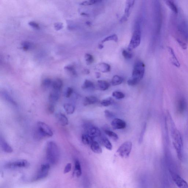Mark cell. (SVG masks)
Segmentation results:
<instances>
[{
    "mask_svg": "<svg viewBox=\"0 0 188 188\" xmlns=\"http://www.w3.org/2000/svg\"><path fill=\"white\" fill-rule=\"evenodd\" d=\"M104 131L105 133L110 138H112V140L114 141H116L118 140V136L116 133L109 130H106Z\"/></svg>",
    "mask_w": 188,
    "mask_h": 188,
    "instance_id": "cell-33",
    "label": "cell"
},
{
    "mask_svg": "<svg viewBox=\"0 0 188 188\" xmlns=\"http://www.w3.org/2000/svg\"><path fill=\"white\" fill-rule=\"evenodd\" d=\"M84 129L85 130L86 134L89 135L92 138L95 139V138L100 137L101 136V132L99 128L93 125L86 124L84 125Z\"/></svg>",
    "mask_w": 188,
    "mask_h": 188,
    "instance_id": "cell-7",
    "label": "cell"
},
{
    "mask_svg": "<svg viewBox=\"0 0 188 188\" xmlns=\"http://www.w3.org/2000/svg\"><path fill=\"white\" fill-rule=\"evenodd\" d=\"M101 76L100 74L99 73H97L96 75V76L97 78H99Z\"/></svg>",
    "mask_w": 188,
    "mask_h": 188,
    "instance_id": "cell-51",
    "label": "cell"
},
{
    "mask_svg": "<svg viewBox=\"0 0 188 188\" xmlns=\"http://www.w3.org/2000/svg\"><path fill=\"white\" fill-rule=\"evenodd\" d=\"M64 108L65 112L68 114L74 113L75 110V107L70 103H66L64 105Z\"/></svg>",
    "mask_w": 188,
    "mask_h": 188,
    "instance_id": "cell-27",
    "label": "cell"
},
{
    "mask_svg": "<svg viewBox=\"0 0 188 188\" xmlns=\"http://www.w3.org/2000/svg\"><path fill=\"white\" fill-rule=\"evenodd\" d=\"M91 149L94 153L100 154L102 153V148L96 141H94L91 144Z\"/></svg>",
    "mask_w": 188,
    "mask_h": 188,
    "instance_id": "cell-23",
    "label": "cell"
},
{
    "mask_svg": "<svg viewBox=\"0 0 188 188\" xmlns=\"http://www.w3.org/2000/svg\"><path fill=\"white\" fill-rule=\"evenodd\" d=\"M61 96V92L56 91L53 90L49 96V100L50 103L54 104L59 100Z\"/></svg>",
    "mask_w": 188,
    "mask_h": 188,
    "instance_id": "cell-15",
    "label": "cell"
},
{
    "mask_svg": "<svg viewBox=\"0 0 188 188\" xmlns=\"http://www.w3.org/2000/svg\"><path fill=\"white\" fill-rule=\"evenodd\" d=\"M56 118L59 123L62 126H65L68 125L69 120L65 115L59 113L56 114Z\"/></svg>",
    "mask_w": 188,
    "mask_h": 188,
    "instance_id": "cell-18",
    "label": "cell"
},
{
    "mask_svg": "<svg viewBox=\"0 0 188 188\" xmlns=\"http://www.w3.org/2000/svg\"><path fill=\"white\" fill-rule=\"evenodd\" d=\"M63 82L61 79L57 78L53 81L52 87L53 90L54 91L61 92L62 89Z\"/></svg>",
    "mask_w": 188,
    "mask_h": 188,
    "instance_id": "cell-16",
    "label": "cell"
},
{
    "mask_svg": "<svg viewBox=\"0 0 188 188\" xmlns=\"http://www.w3.org/2000/svg\"><path fill=\"white\" fill-rule=\"evenodd\" d=\"M114 103L113 100L112 98H108L106 99L103 100L101 102V104L103 106L108 107L110 106Z\"/></svg>",
    "mask_w": 188,
    "mask_h": 188,
    "instance_id": "cell-34",
    "label": "cell"
},
{
    "mask_svg": "<svg viewBox=\"0 0 188 188\" xmlns=\"http://www.w3.org/2000/svg\"><path fill=\"white\" fill-rule=\"evenodd\" d=\"M177 42L178 43V44H179L181 46L182 48H183V49L185 50L187 49V45L185 42L182 41V40L180 39H177Z\"/></svg>",
    "mask_w": 188,
    "mask_h": 188,
    "instance_id": "cell-49",
    "label": "cell"
},
{
    "mask_svg": "<svg viewBox=\"0 0 188 188\" xmlns=\"http://www.w3.org/2000/svg\"><path fill=\"white\" fill-rule=\"evenodd\" d=\"M29 165V162L22 159L7 163L5 165V167L6 169L27 168Z\"/></svg>",
    "mask_w": 188,
    "mask_h": 188,
    "instance_id": "cell-9",
    "label": "cell"
},
{
    "mask_svg": "<svg viewBox=\"0 0 188 188\" xmlns=\"http://www.w3.org/2000/svg\"><path fill=\"white\" fill-rule=\"evenodd\" d=\"M132 147V143L130 141H127L122 144L118 148L117 153L122 158H127L129 156Z\"/></svg>",
    "mask_w": 188,
    "mask_h": 188,
    "instance_id": "cell-6",
    "label": "cell"
},
{
    "mask_svg": "<svg viewBox=\"0 0 188 188\" xmlns=\"http://www.w3.org/2000/svg\"><path fill=\"white\" fill-rule=\"evenodd\" d=\"M118 40V38L117 36L116 35L114 34L109 36L107 37L104 38L102 41L101 42L104 43L107 42V41H113L115 42H116Z\"/></svg>",
    "mask_w": 188,
    "mask_h": 188,
    "instance_id": "cell-36",
    "label": "cell"
},
{
    "mask_svg": "<svg viewBox=\"0 0 188 188\" xmlns=\"http://www.w3.org/2000/svg\"><path fill=\"white\" fill-rule=\"evenodd\" d=\"M168 50L169 53L172 56L171 61L173 65L179 68L180 67V63L178 61L177 58H176L174 50H173L170 47H168Z\"/></svg>",
    "mask_w": 188,
    "mask_h": 188,
    "instance_id": "cell-21",
    "label": "cell"
},
{
    "mask_svg": "<svg viewBox=\"0 0 188 188\" xmlns=\"http://www.w3.org/2000/svg\"><path fill=\"white\" fill-rule=\"evenodd\" d=\"M73 92V89L72 88L69 87L67 88L65 92V96L67 98H69L71 96Z\"/></svg>",
    "mask_w": 188,
    "mask_h": 188,
    "instance_id": "cell-45",
    "label": "cell"
},
{
    "mask_svg": "<svg viewBox=\"0 0 188 188\" xmlns=\"http://www.w3.org/2000/svg\"><path fill=\"white\" fill-rule=\"evenodd\" d=\"M123 81V79L121 76L116 75L113 77L112 84L113 86H116L121 84Z\"/></svg>",
    "mask_w": 188,
    "mask_h": 188,
    "instance_id": "cell-29",
    "label": "cell"
},
{
    "mask_svg": "<svg viewBox=\"0 0 188 188\" xmlns=\"http://www.w3.org/2000/svg\"><path fill=\"white\" fill-rule=\"evenodd\" d=\"M177 110L180 114L183 113L186 110V103L185 99L180 97L177 101Z\"/></svg>",
    "mask_w": 188,
    "mask_h": 188,
    "instance_id": "cell-13",
    "label": "cell"
},
{
    "mask_svg": "<svg viewBox=\"0 0 188 188\" xmlns=\"http://www.w3.org/2000/svg\"><path fill=\"white\" fill-rule=\"evenodd\" d=\"M98 101V99L96 97L93 96L86 97L84 102V106H87L88 105L96 104Z\"/></svg>",
    "mask_w": 188,
    "mask_h": 188,
    "instance_id": "cell-22",
    "label": "cell"
},
{
    "mask_svg": "<svg viewBox=\"0 0 188 188\" xmlns=\"http://www.w3.org/2000/svg\"><path fill=\"white\" fill-rule=\"evenodd\" d=\"M72 168V164L71 163H67L64 170V174H67L70 171Z\"/></svg>",
    "mask_w": 188,
    "mask_h": 188,
    "instance_id": "cell-46",
    "label": "cell"
},
{
    "mask_svg": "<svg viewBox=\"0 0 188 188\" xmlns=\"http://www.w3.org/2000/svg\"><path fill=\"white\" fill-rule=\"evenodd\" d=\"M110 84L108 82L104 80H98L97 87L100 91H105L110 87Z\"/></svg>",
    "mask_w": 188,
    "mask_h": 188,
    "instance_id": "cell-19",
    "label": "cell"
},
{
    "mask_svg": "<svg viewBox=\"0 0 188 188\" xmlns=\"http://www.w3.org/2000/svg\"><path fill=\"white\" fill-rule=\"evenodd\" d=\"M112 95L115 98L118 100L123 99L125 97L124 94L119 91L114 92L112 93Z\"/></svg>",
    "mask_w": 188,
    "mask_h": 188,
    "instance_id": "cell-35",
    "label": "cell"
},
{
    "mask_svg": "<svg viewBox=\"0 0 188 188\" xmlns=\"http://www.w3.org/2000/svg\"><path fill=\"white\" fill-rule=\"evenodd\" d=\"M144 73V64L142 61H137L133 67L131 78L139 83L143 77Z\"/></svg>",
    "mask_w": 188,
    "mask_h": 188,
    "instance_id": "cell-5",
    "label": "cell"
},
{
    "mask_svg": "<svg viewBox=\"0 0 188 188\" xmlns=\"http://www.w3.org/2000/svg\"><path fill=\"white\" fill-rule=\"evenodd\" d=\"M29 25L35 29H40V26H39V24L35 22H29Z\"/></svg>",
    "mask_w": 188,
    "mask_h": 188,
    "instance_id": "cell-47",
    "label": "cell"
},
{
    "mask_svg": "<svg viewBox=\"0 0 188 188\" xmlns=\"http://www.w3.org/2000/svg\"><path fill=\"white\" fill-rule=\"evenodd\" d=\"M54 27H55V29L56 30H61L62 29L63 27V24L62 23H56L54 24Z\"/></svg>",
    "mask_w": 188,
    "mask_h": 188,
    "instance_id": "cell-50",
    "label": "cell"
},
{
    "mask_svg": "<svg viewBox=\"0 0 188 188\" xmlns=\"http://www.w3.org/2000/svg\"><path fill=\"white\" fill-rule=\"evenodd\" d=\"M2 96L3 98L4 99L6 100L7 101V102L10 103V104L16 105L17 104L15 101H14V100L13 99L12 97L9 95V94L8 93H7L6 92H3L2 93Z\"/></svg>",
    "mask_w": 188,
    "mask_h": 188,
    "instance_id": "cell-28",
    "label": "cell"
},
{
    "mask_svg": "<svg viewBox=\"0 0 188 188\" xmlns=\"http://www.w3.org/2000/svg\"><path fill=\"white\" fill-rule=\"evenodd\" d=\"M22 46L24 50L27 51L31 48V44L28 41H25L22 43Z\"/></svg>",
    "mask_w": 188,
    "mask_h": 188,
    "instance_id": "cell-37",
    "label": "cell"
},
{
    "mask_svg": "<svg viewBox=\"0 0 188 188\" xmlns=\"http://www.w3.org/2000/svg\"><path fill=\"white\" fill-rule=\"evenodd\" d=\"M1 145L2 149L3 151L7 153H11L13 151V150L11 147L9 145L8 143L4 139L1 137Z\"/></svg>",
    "mask_w": 188,
    "mask_h": 188,
    "instance_id": "cell-17",
    "label": "cell"
},
{
    "mask_svg": "<svg viewBox=\"0 0 188 188\" xmlns=\"http://www.w3.org/2000/svg\"><path fill=\"white\" fill-rule=\"evenodd\" d=\"M81 138L82 143L85 145H91L92 143L94 141L93 139L86 134V133L82 135Z\"/></svg>",
    "mask_w": 188,
    "mask_h": 188,
    "instance_id": "cell-26",
    "label": "cell"
},
{
    "mask_svg": "<svg viewBox=\"0 0 188 188\" xmlns=\"http://www.w3.org/2000/svg\"><path fill=\"white\" fill-rule=\"evenodd\" d=\"M75 174L78 177H79L82 174L81 167L80 163L78 159H76L75 160Z\"/></svg>",
    "mask_w": 188,
    "mask_h": 188,
    "instance_id": "cell-24",
    "label": "cell"
},
{
    "mask_svg": "<svg viewBox=\"0 0 188 188\" xmlns=\"http://www.w3.org/2000/svg\"><path fill=\"white\" fill-rule=\"evenodd\" d=\"M146 124L144 123L143 127L142 128V131H141V134L140 136L139 139V143L141 144L142 143L143 139V137L144 135L145 132L146 130Z\"/></svg>",
    "mask_w": 188,
    "mask_h": 188,
    "instance_id": "cell-39",
    "label": "cell"
},
{
    "mask_svg": "<svg viewBox=\"0 0 188 188\" xmlns=\"http://www.w3.org/2000/svg\"><path fill=\"white\" fill-rule=\"evenodd\" d=\"M101 1H95V0H91V1H87L83 2L80 3V5L84 6H89L95 4Z\"/></svg>",
    "mask_w": 188,
    "mask_h": 188,
    "instance_id": "cell-38",
    "label": "cell"
},
{
    "mask_svg": "<svg viewBox=\"0 0 188 188\" xmlns=\"http://www.w3.org/2000/svg\"><path fill=\"white\" fill-rule=\"evenodd\" d=\"M112 128L114 130L123 129L126 127V122L119 118H116L113 119L111 123Z\"/></svg>",
    "mask_w": 188,
    "mask_h": 188,
    "instance_id": "cell-12",
    "label": "cell"
},
{
    "mask_svg": "<svg viewBox=\"0 0 188 188\" xmlns=\"http://www.w3.org/2000/svg\"><path fill=\"white\" fill-rule=\"evenodd\" d=\"M174 141L173 142L174 146L176 150L178 159L181 160L183 158L182 154V147L183 142L181 135L179 131L177 130H174L172 133Z\"/></svg>",
    "mask_w": 188,
    "mask_h": 188,
    "instance_id": "cell-4",
    "label": "cell"
},
{
    "mask_svg": "<svg viewBox=\"0 0 188 188\" xmlns=\"http://www.w3.org/2000/svg\"><path fill=\"white\" fill-rule=\"evenodd\" d=\"M50 169L49 163H45L41 165L37 174L34 178V181H38L44 179L48 176Z\"/></svg>",
    "mask_w": 188,
    "mask_h": 188,
    "instance_id": "cell-8",
    "label": "cell"
},
{
    "mask_svg": "<svg viewBox=\"0 0 188 188\" xmlns=\"http://www.w3.org/2000/svg\"><path fill=\"white\" fill-rule=\"evenodd\" d=\"M178 30L186 40H188V27L185 22H182L178 25Z\"/></svg>",
    "mask_w": 188,
    "mask_h": 188,
    "instance_id": "cell-14",
    "label": "cell"
},
{
    "mask_svg": "<svg viewBox=\"0 0 188 188\" xmlns=\"http://www.w3.org/2000/svg\"><path fill=\"white\" fill-rule=\"evenodd\" d=\"M46 157L47 161L52 165L57 164L59 162V150L57 144L55 142L50 141L47 143Z\"/></svg>",
    "mask_w": 188,
    "mask_h": 188,
    "instance_id": "cell-1",
    "label": "cell"
},
{
    "mask_svg": "<svg viewBox=\"0 0 188 188\" xmlns=\"http://www.w3.org/2000/svg\"><path fill=\"white\" fill-rule=\"evenodd\" d=\"M54 111H55V108H54V104L52 103L49 104L47 107V111L49 113L51 114L53 113Z\"/></svg>",
    "mask_w": 188,
    "mask_h": 188,
    "instance_id": "cell-44",
    "label": "cell"
},
{
    "mask_svg": "<svg viewBox=\"0 0 188 188\" xmlns=\"http://www.w3.org/2000/svg\"><path fill=\"white\" fill-rule=\"evenodd\" d=\"M129 51V50H128ZM123 55L124 57L126 59H131L133 57L132 53L129 51H127V50H123Z\"/></svg>",
    "mask_w": 188,
    "mask_h": 188,
    "instance_id": "cell-42",
    "label": "cell"
},
{
    "mask_svg": "<svg viewBox=\"0 0 188 188\" xmlns=\"http://www.w3.org/2000/svg\"><path fill=\"white\" fill-rule=\"evenodd\" d=\"M101 144L105 147L107 149L112 150V146L109 140L106 137H103L101 139Z\"/></svg>",
    "mask_w": 188,
    "mask_h": 188,
    "instance_id": "cell-25",
    "label": "cell"
},
{
    "mask_svg": "<svg viewBox=\"0 0 188 188\" xmlns=\"http://www.w3.org/2000/svg\"><path fill=\"white\" fill-rule=\"evenodd\" d=\"M96 68L98 70L103 73L109 72L111 70L110 65L105 63H100L96 65Z\"/></svg>",
    "mask_w": 188,
    "mask_h": 188,
    "instance_id": "cell-20",
    "label": "cell"
},
{
    "mask_svg": "<svg viewBox=\"0 0 188 188\" xmlns=\"http://www.w3.org/2000/svg\"><path fill=\"white\" fill-rule=\"evenodd\" d=\"M127 84L131 86H134L136 85L139 83L138 82H137L136 80H134V79L132 78L129 79V80L127 81Z\"/></svg>",
    "mask_w": 188,
    "mask_h": 188,
    "instance_id": "cell-48",
    "label": "cell"
},
{
    "mask_svg": "<svg viewBox=\"0 0 188 188\" xmlns=\"http://www.w3.org/2000/svg\"><path fill=\"white\" fill-rule=\"evenodd\" d=\"M166 4L173 12L175 14H178V10L177 7L174 2L172 1H166Z\"/></svg>",
    "mask_w": 188,
    "mask_h": 188,
    "instance_id": "cell-30",
    "label": "cell"
},
{
    "mask_svg": "<svg viewBox=\"0 0 188 188\" xmlns=\"http://www.w3.org/2000/svg\"><path fill=\"white\" fill-rule=\"evenodd\" d=\"M173 181L178 188H188V183L179 175L171 171Z\"/></svg>",
    "mask_w": 188,
    "mask_h": 188,
    "instance_id": "cell-10",
    "label": "cell"
},
{
    "mask_svg": "<svg viewBox=\"0 0 188 188\" xmlns=\"http://www.w3.org/2000/svg\"><path fill=\"white\" fill-rule=\"evenodd\" d=\"M85 60L88 65H91L93 62V58L92 56L89 54H86L85 56Z\"/></svg>",
    "mask_w": 188,
    "mask_h": 188,
    "instance_id": "cell-43",
    "label": "cell"
},
{
    "mask_svg": "<svg viewBox=\"0 0 188 188\" xmlns=\"http://www.w3.org/2000/svg\"><path fill=\"white\" fill-rule=\"evenodd\" d=\"M53 81L51 79L49 78H46L44 79L42 81V87L44 89H47L49 88L50 86H52Z\"/></svg>",
    "mask_w": 188,
    "mask_h": 188,
    "instance_id": "cell-32",
    "label": "cell"
},
{
    "mask_svg": "<svg viewBox=\"0 0 188 188\" xmlns=\"http://www.w3.org/2000/svg\"><path fill=\"white\" fill-rule=\"evenodd\" d=\"M104 112L105 116L107 119H112V118H114L115 116L113 113L108 110H105Z\"/></svg>",
    "mask_w": 188,
    "mask_h": 188,
    "instance_id": "cell-40",
    "label": "cell"
},
{
    "mask_svg": "<svg viewBox=\"0 0 188 188\" xmlns=\"http://www.w3.org/2000/svg\"><path fill=\"white\" fill-rule=\"evenodd\" d=\"M83 89H94L95 88V84L89 80H86L82 86Z\"/></svg>",
    "mask_w": 188,
    "mask_h": 188,
    "instance_id": "cell-31",
    "label": "cell"
},
{
    "mask_svg": "<svg viewBox=\"0 0 188 188\" xmlns=\"http://www.w3.org/2000/svg\"><path fill=\"white\" fill-rule=\"evenodd\" d=\"M141 39V29L139 22H137L135 25V29L131 37L130 42L128 47L129 51L136 48L140 44Z\"/></svg>",
    "mask_w": 188,
    "mask_h": 188,
    "instance_id": "cell-3",
    "label": "cell"
},
{
    "mask_svg": "<svg viewBox=\"0 0 188 188\" xmlns=\"http://www.w3.org/2000/svg\"><path fill=\"white\" fill-rule=\"evenodd\" d=\"M35 135L36 138L41 139L45 137L52 136L53 133L46 124L42 122H39L37 124Z\"/></svg>",
    "mask_w": 188,
    "mask_h": 188,
    "instance_id": "cell-2",
    "label": "cell"
},
{
    "mask_svg": "<svg viewBox=\"0 0 188 188\" xmlns=\"http://www.w3.org/2000/svg\"><path fill=\"white\" fill-rule=\"evenodd\" d=\"M65 70L73 75H76V72L74 67L71 65H68L65 67Z\"/></svg>",
    "mask_w": 188,
    "mask_h": 188,
    "instance_id": "cell-41",
    "label": "cell"
},
{
    "mask_svg": "<svg viewBox=\"0 0 188 188\" xmlns=\"http://www.w3.org/2000/svg\"><path fill=\"white\" fill-rule=\"evenodd\" d=\"M135 2V1H127L125 10L124 16H123L121 20V22H122L127 20V18L130 15L131 10H132L133 6H134Z\"/></svg>",
    "mask_w": 188,
    "mask_h": 188,
    "instance_id": "cell-11",
    "label": "cell"
}]
</instances>
